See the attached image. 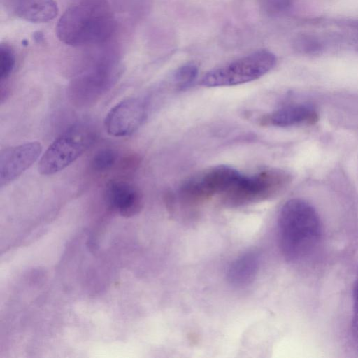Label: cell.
Returning <instances> with one entry per match:
<instances>
[{
    "label": "cell",
    "mask_w": 358,
    "mask_h": 358,
    "mask_svg": "<svg viewBox=\"0 0 358 358\" xmlns=\"http://www.w3.org/2000/svg\"><path fill=\"white\" fill-rule=\"evenodd\" d=\"M280 252L292 264L306 262L322 247L324 228L315 208L301 199H292L282 206L278 217Z\"/></svg>",
    "instance_id": "obj_1"
},
{
    "label": "cell",
    "mask_w": 358,
    "mask_h": 358,
    "mask_svg": "<svg viewBox=\"0 0 358 358\" xmlns=\"http://www.w3.org/2000/svg\"><path fill=\"white\" fill-rule=\"evenodd\" d=\"M115 22L106 0H77L56 27L58 38L71 46L101 43L110 38Z\"/></svg>",
    "instance_id": "obj_2"
},
{
    "label": "cell",
    "mask_w": 358,
    "mask_h": 358,
    "mask_svg": "<svg viewBox=\"0 0 358 358\" xmlns=\"http://www.w3.org/2000/svg\"><path fill=\"white\" fill-rule=\"evenodd\" d=\"M290 182L291 176L287 172L270 169L251 176L241 175L221 196L227 206H243L272 198L283 191Z\"/></svg>",
    "instance_id": "obj_3"
},
{
    "label": "cell",
    "mask_w": 358,
    "mask_h": 358,
    "mask_svg": "<svg viewBox=\"0 0 358 358\" xmlns=\"http://www.w3.org/2000/svg\"><path fill=\"white\" fill-rule=\"evenodd\" d=\"M276 57L259 50L207 72L201 80L206 87L233 86L257 80L271 71Z\"/></svg>",
    "instance_id": "obj_4"
},
{
    "label": "cell",
    "mask_w": 358,
    "mask_h": 358,
    "mask_svg": "<svg viewBox=\"0 0 358 358\" xmlns=\"http://www.w3.org/2000/svg\"><path fill=\"white\" fill-rule=\"evenodd\" d=\"M94 139L87 126L74 125L64 131L41 156L38 171L42 175L55 174L76 160L92 145Z\"/></svg>",
    "instance_id": "obj_5"
},
{
    "label": "cell",
    "mask_w": 358,
    "mask_h": 358,
    "mask_svg": "<svg viewBox=\"0 0 358 358\" xmlns=\"http://www.w3.org/2000/svg\"><path fill=\"white\" fill-rule=\"evenodd\" d=\"M241 176L237 170L229 166L211 167L182 183L179 189L180 199L187 204L195 205L215 195L222 196Z\"/></svg>",
    "instance_id": "obj_6"
},
{
    "label": "cell",
    "mask_w": 358,
    "mask_h": 358,
    "mask_svg": "<svg viewBox=\"0 0 358 358\" xmlns=\"http://www.w3.org/2000/svg\"><path fill=\"white\" fill-rule=\"evenodd\" d=\"M147 115L144 100L138 97L127 98L114 106L107 113L104 126L107 133L115 137H124L135 132Z\"/></svg>",
    "instance_id": "obj_7"
},
{
    "label": "cell",
    "mask_w": 358,
    "mask_h": 358,
    "mask_svg": "<svg viewBox=\"0 0 358 358\" xmlns=\"http://www.w3.org/2000/svg\"><path fill=\"white\" fill-rule=\"evenodd\" d=\"M42 145L31 141L6 148L0 153V186L8 185L29 169L39 157Z\"/></svg>",
    "instance_id": "obj_8"
},
{
    "label": "cell",
    "mask_w": 358,
    "mask_h": 358,
    "mask_svg": "<svg viewBox=\"0 0 358 358\" xmlns=\"http://www.w3.org/2000/svg\"><path fill=\"white\" fill-rule=\"evenodd\" d=\"M105 198L108 207L122 217L137 215L143 208V196L139 189L123 180H112L106 187Z\"/></svg>",
    "instance_id": "obj_9"
},
{
    "label": "cell",
    "mask_w": 358,
    "mask_h": 358,
    "mask_svg": "<svg viewBox=\"0 0 358 358\" xmlns=\"http://www.w3.org/2000/svg\"><path fill=\"white\" fill-rule=\"evenodd\" d=\"M11 12L28 22L43 23L53 20L58 8L55 0H6Z\"/></svg>",
    "instance_id": "obj_10"
},
{
    "label": "cell",
    "mask_w": 358,
    "mask_h": 358,
    "mask_svg": "<svg viewBox=\"0 0 358 358\" xmlns=\"http://www.w3.org/2000/svg\"><path fill=\"white\" fill-rule=\"evenodd\" d=\"M318 120L316 110L311 106L294 104L284 106L264 116L262 124L275 127L314 124Z\"/></svg>",
    "instance_id": "obj_11"
},
{
    "label": "cell",
    "mask_w": 358,
    "mask_h": 358,
    "mask_svg": "<svg viewBox=\"0 0 358 358\" xmlns=\"http://www.w3.org/2000/svg\"><path fill=\"white\" fill-rule=\"evenodd\" d=\"M260 257L257 252L250 250L242 254L229 265L227 278L234 287H242L251 284L259 269Z\"/></svg>",
    "instance_id": "obj_12"
},
{
    "label": "cell",
    "mask_w": 358,
    "mask_h": 358,
    "mask_svg": "<svg viewBox=\"0 0 358 358\" xmlns=\"http://www.w3.org/2000/svg\"><path fill=\"white\" fill-rule=\"evenodd\" d=\"M294 47L299 52L306 55L319 54L323 50V44L318 37L309 34H302L294 40Z\"/></svg>",
    "instance_id": "obj_13"
},
{
    "label": "cell",
    "mask_w": 358,
    "mask_h": 358,
    "mask_svg": "<svg viewBox=\"0 0 358 358\" xmlns=\"http://www.w3.org/2000/svg\"><path fill=\"white\" fill-rule=\"evenodd\" d=\"M117 153L112 148H103L93 156L91 161L92 169L96 172H105L116 164Z\"/></svg>",
    "instance_id": "obj_14"
},
{
    "label": "cell",
    "mask_w": 358,
    "mask_h": 358,
    "mask_svg": "<svg viewBox=\"0 0 358 358\" xmlns=\"http://www.w3.org/2000/svg\"><path fill=\"white\" fill-rule=\"evenodd\" d=\"M198 69L193 64H185L177 69L173 73V81L180 90L188 87L196 78Z\"/></svg>",
    "instance_id": "obj_15"
},
{
    "label": "cell",
    "mask_w": 358,
    "mask_h": 358,
    "mask_svg": "<svg viewBox=\"0 0 358 358\" xmlns=\"http://www.w3.org/2000/svg\"><path fill=\"white\" fill-rule=\"evenodd\" d=\"M15 65V56L13 50L8 45H1L0 48V79H7L13 72Z\"/></svg>",
    "instance_id": "obj_16"
},
{
    "label": "cell",
    "mask_w": 358,
    "mask_h": 358,
    "mask_svg": "<svg viewBox=\"0 0 358 358\" xmlns=\"http://www.w3.org/2000/svg\"><path fill=\"white\" fill-rule=\"evenodd\" d=\"M352 301L351 329L354 339L358 345V272L352 286Z\"/></svg>",
    "instance_id": "obj_17"
},
{
    "label": "cell",
    "mask_w": 358,
    "mask_h": 358,
    "mask_svg": "<svg viewBox=\"0 0 358 358\" xmlns=\"http://www.w3.org/2000/svg\"><path fill=\"white\" fill-rule=\"evenodd\" d=\"M293 0H260L264 11L269 14H276L287 10Z\"/></svg>",
    "instance_id": "obj_18"
}]
</instances>
